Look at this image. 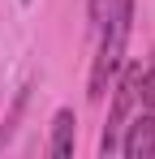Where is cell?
<instances>
[{
  "mask_svg": "<svg viewBox=\"0 0 155 159\" xmlns=\"http://www.w3.org/2000/svg\"><path fill=\"white\" fill-rule=\"evenodd\" d=\"M129 30H134V0H112L103 22L95 26L99 34V48H95V60H91V86L86 95L99 103L108 95V86L116 78V69L125 65V48H129Z\"/></svg>",
  "mask_w": 155,
  "mask_h": 159,
  "instance_id": "1",
  "label": "cell"
},
{
  "mask_svg": "<svg viewBox=\"0 0 155 159\" xmlns=\"http://www.w3.org/2000/svg\"><path fill=\"white\" fill-rule=\"evenodd\" d=\"M116 86H112V107H108V125L99 133V155H116V142H121V129H125L129 112L138 103V82H142V65L138 60H125L121 69H116Z\"/></svg>",
  "mask_w": 155,
  "mask_h": 159,
  "instance_id": "2",
  "label": "cell"
},
{
  "mask_svg": "<svg viewBox=\"0 0 155 159\" xmlns=\"http://www.w3.org/2000/svg\"><path fill=\"white\" fill-rule=\"evenodd\" d=\"M116 155H125V159H151L155 155V112H138L134 120H125Z\"/></svg>",
  "mask_w": 155,
  "mask_h": 159,
  "instance_id": "3",
  "label": "cell"
},
{
  "mask_svg": "<svg viewBox=\"0 0 155 159\" xmlns=\"http://www.w3.org/2000/svg\"><path fill=\"white\" fill-rule=\"evenodd\" d=\"M78 146V116L73 107H60L56 116H52V138H48V155L52 159H69Z\"/></svg>",
  "mask_w": 155,
  "mask_h": 159,
  "instance_id": "4",
  "label": "cell"
},
{
  "mask_svg": "<svg viewBox=\"0 0 155 159\" xmlns=\"http://www.w3.org/2000/svg\"><path fill=\"white\" fill-rule=\"evenodd\" d=\"M138 99H142V107L147 112H155V60L142 69V82H138Z\"/></svg>",
  "mask_w": 155,
  "mask_h": 159,
  "instance_id": "5",
  "label": "cell"
},
{
  "mask_svg": "<svg viewBox=\"0 0 155 159\" xmlns=\"http://www.w3.org/2000/svg\"><path fill=\"white\" fill-rule=\"evenodd\" d=\"M108 4H112V0H86V17H91V30H95V26L103 22V13H108Z\"/></svg>",
  "mask_w": 155,
  "mask_h": 159,
  "instance_id": "6",
  "label": "cell"
},
{
  "mask_svg": "<svg viewBox=\"0 0 155 159\" xmlns=\"http://www.w3.org/2000/svg\"><path fill=\"white\" fill-rule=\"evenodd\" d=\"M22 4H30V0H22Z\"/></svg>",
  "mask_w": 155,
  "mask_h": 159,
  "instance_id": "7",
  "label": "cell"
}]
</instances>
